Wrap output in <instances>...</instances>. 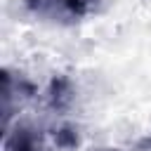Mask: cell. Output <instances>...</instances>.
I'll use <instances>...</instances> for the list:
<instances>
[{"label":"cell","mask_w":151,"mask_h":151,"mask_svg":"<svg viewBox=\"0 0 151 151\" xmlns=\"http://www.w3.org/2000/svg\"><path fill=\"white\" fill-rule=\"evenodd\" d=\"M5 151H38L31 130H26V127H17V130L5 139Z\"/></svg>","instance_id":"6da1fadb"}]
</instances>
